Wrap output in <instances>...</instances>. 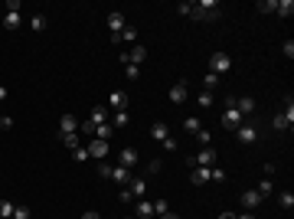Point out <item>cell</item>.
Instances as JSON below:
<instances>
[{
  "label": "cell",
  "instance_id": "cell-12",
  "mask_svg": "<svg viewBox=\"0 0 294 219\" xmlns=\"http://www.w3.org/2000/svg\"><path fill=\"white\" fill-rule=\"evenodd\" d=\"M108 118H111V111L105 108V105H95V108L88 111V121H92V124H105Z\"/></svg>",
  "mask_w": 294,
  "mask_h": 219
},
{
  "label": "cell",
  "instance_id": "cell-14",
  "mask_svg": "<svg viewBox=\"0 0 294 219\" xmlns=\"http://www.w3.org/2000/svg\"><path fill=\"white\" fill-rule=\"evenodd\" d=\"M134 164H137V151H134V147H124V151L118 154V167H128L131 170Z\"/></svg>",
  "mask_w": 294,
  "mask_h": 219
},
{
  "label": "cell",
  "instance_id": "cell-55",
  "mask_svg": "<svg viewBox=\"0 0 294 219\" xmlns=\"http://www.w3.org/2000/svg\"><path fill=\"white\" fill-rule=\"evenodd\" d=\"M134 219H137V216H134Z\"/></svg>",
  "mask_w": 294,
  "mask_h": 219
},
{
  "label": "cell",
  "instance_id": "cell-49",
  "mask_svg": "<svg viewBox=\"0 0 294 219\" xmlns=\"http://www.w3.org/2000/svg\"><path fill=\"white\" fill-rule=\"evenodd\" d=\"M284 56H288V59H294V43H291V40L284 43Z\"/></svg>",
  "mask_w": 294,
  "mask_h": 219
},
{
  "label": "cell",
  "instance_id": "cell-40",
  "mask_svg": "<svg viewBox=\"0 0 294 219\" xmlns=\"http://www.w3.org/2000/svg\"><path fill=\"white\" fill-rule=\"evenodd\" d=\"M196 141L203 144V147H213V144H209V141H213V134H209L206 128H199V134H196Z\"/></svg>",
  "mask_w": 294,
  "mask_h": 219
},
{
  "label": "cell",
  "instance_id": "cell-50",
  "mask_svg": "<svg viewBox=\"0 0 294 219\" xmlns=\"http://www.w3.org/2000/svg\"><path fill=\"white\" fill-rule=\"evenodd\" d=\"M82 219H101V213H95V209H88V213H82Z\"/></svg>",
  "mask_w": 294,
  "mask_h": 219
},
{
  "label": "cell",
  "instance_id": "cell-1",
  "mask_svg": "<svg viewBox=\"0 0 294 219\" xmlns=\"http://www.w3.org/2000/svg\"><path fill=\"white\" fill-rule=\"evenodd\" d=\"M144 197H147V180H144V177H131V183H128V186H121V193H118L121 203H131V199H144Z\"/></svg>",
  "mask_w": 294,
  "mask_h": 219
},
{
  "label": "cell",
  "instance_id": "cell-44",
  "mask_svg": "<svg viewBox=\"0 0 294 219\" xmlns=\"http://www.w3.org/2000/svg\"><path fill=\"white\" fill-rule=\"evenodd\" d=\"M13 219H30V209H26V206H17V209H13Z\"/></svg>",
  "mask_w": 294,
  "mask_h": 219
},
{
  "label": "cell",
  "instance_id": "cell-48",
  "mask_svg": "<svg viewBox=\"0 0 294 219\" xmlns=\"http://www.w3.org/2000/svg\"><path fill=\"white\" fill-rule=\"evenodd\" d=\"M193 13V3H180V17H190Z\"/></svg>",
  "mask_w": 294,
  "mask_h": 219
},
{
  "label": "cell",
  "instance_id": "cell-51",
  "mask_svg": "<svg viewBox=\"0 0 294 219\" xmlns=\"http://www.w3.org/2000/svg\"><path fill=\"white\" fill-rule=\"evenodd\" d=\"M235 219H255V213H252V209H245V213H239Z\"/></svg>",
  "mask_w": 294,
  "mask_h": 219
},
{
  "label": "cell",
  "instance_id": "cell-15",
  "mask_svg": "<svg viewBox=\"0 0 294 219\" xmlns=\"http://www.w3.org/2000/svg\"><path fill=\"white\" fill-rule=\"evenodd\" d=\"M235 111L249 118L252 111H255V99H252V95H242V99H235Z\"/></svg>",
  "mask_w": 294,
  "mask_h": 219
},
{
  "label": "cell",
  "instance_id": "cell-33",
  "mask_svg": "<svg viewBox=\"0 0 294 219\" xmlns=\"http://www.w3.org/2000/svg\"><path fill=\"white\" fill-rule=\"evenodd\" d=\"M209 180H213V183H226L229 177H226V170H219V167H209Z\"/></svg>",
  "mask_w": 294,
  "mask_h": 219
},
{
  "label": "cell",
  "instance_id": "cell-21",
  "mask_svg": "<svg viewBox=\"0 0 294 219\" xmlns=\"http://www.w3.org/2000/svg\"><path fill=\"white\" fill-rule=\"evenodd\" d=\"M144 59H147V49H144V46H131V53H128L131 66H137V62H144Z\"/></svg>",
  "mask_w": 294,
  "mask_h": 219
},
{
  "label": "cell",
  "instance_id": "cell-45",
  "mask_svg": "<svg viewBox=\"0 0 294 219\" xmlns=\"http://www.w3.org/2000/svg\"><path fill=\"white\" fill-rule=\"evenodd\" d=\"M0 128H3V131H10V128H13V118H10V115H0Z\"/></svg>",
  "mask_w": 294,
  "mask_h": 219
},
{
  "label": "cell",
  "instance_id": "cell-7",
  "mask_svg": "<svg viewBox=\"0 0 294 219\" xmlns=\"http://www.w3.org/2000/svg\"><path fill=\"white\" fill-rule=\"evenodd\" d=\"M124 26H128L124 13H121V10H111V13H108V40H115V36H118Z\"/></svg>",
  "mask_w": 294,
  "mask_h": 219
},
{
  "label": "cell",
  "instance_id": "cell-2",
  "mask_svg": "<svg viewBox=\"0 0 294 219\" xmlns=\"http://www.w3.org/2000/svg\"><path fill=\"white\" fill-rule=\"evenodd\" d=\"M190 17H196V20H219V3L216 0H199V3H193Z\"/></svg>",
  "mask_w": 294,
  "mask_h": 219
},
{
  "label": "cell",
  "instance_id": "cell-28",
  "mask_svg": "<svg viewBox=\"0 0 294 219\" xmlns=\"http://www.w3.org/2000/svg\"><path fill=\"white\" fill-rule=\"evenodd\" d=\"M274 13H278V17H291L294 13V0H278V10Z\"/></svg>",
  "mask_w": 294,
  "mask_h": 219
},
{
  "label": "cell",
  "instance_id": "cell-31",
  "mask_svg": "<svg viewBox=\"0 0 294 219\" xmlns=\"http://www.w3.org/2000/svg\"><path fill=\"white\" fill-rule=\"evenodd\" d=\"M30 30H33V33H43V30H46V17H43V13H36V17L30 20Z\"/></svg>",
  "mask_w": 294,
  "mask_h": 219
},
{
  "label": "cell",
  "instance_id": "cell-19",
  "mask_svg": "<svg viewBox=\"0 0 294 219\" xmlns=\"http://www.w3.org/2000/svg\"><path fill=\"white\" fill-rule=\"evenodd\" d=\"M170 101H174V105H183V101H186V79L170 88Z\"/></svg>",
  "mask_w": 294,
  "mask_h": 219
},
{
  "label": "cell",
  "instance_id": "cell-47",
  "mask_svg": "<svg viewBox=\"0 0 294 219\" xmlns=\"http://www.w3.org/2000/svg\"><path fill=\"white\" fill-rule=\"evenodd\" d=\"M261 170H265V177H274V174H278V164H265Z\"/></svg>",
  "mask_w": 294,
  "mask_h": 219
},
{
  "label": "cell",
  "instance_id": "cell-32",
  "mask_svg": "<svg viewBox=\"0 0 294 219\" xmlns=\"http://www.w3.org/2000/svg\"><path fill=\"white\" fill-rule=\"evenodd\" d=\"M13 209L17 206H13L10 199H0V219H13Z\"/></svg>",
  "mask_w": 294,
  "mask_h": 219
},
{
  "label": "cell",
  "instance_id": "cell-22",
  "mask_svg": "<svg viewBox=\"0 0 294 219\" xmlns=\"http://www.w3.org/2000/svg\"><path fill=\"white\" fill-rule=\"evenodd\" d=\"M163 170V160L160 157H154V160H147V167H144V180H147V177H157Z\"/></svg>",
  "mask_w": 294,
  "mask_h": 219
},
{
  "label": "cell",
  "instance_id": "cell-26",
  "mask_svg": "<svg viewBox=\"0 0 294 219\" xmlns=\"http://www.w3.org/2000/svg\"><path fill=\"white\" fill-rule=\"evenodd\" d=\"M59 141H62L65 147H69V151H76V147H82V141H78V131H72V134H62Z\"/></svg>",
  "mask_w": 294,
  "mask_h": 219
},
{
  "label": "cell",
  "instance_id": "cell-3",
  "mask_svg": "<svg viewBox=\"0 0 294 219\" xmlns=\"http://www.w3.org/2000/svg\"><path fill=\"white\" fill-rule=\"evenodd\" d=\"M274 131H291V124H294V101H291V95H288V101H284V111L281 115H274Z\"/></svg>",
  "mask_w": 294,
  "mask_h": 219
},
{
  "label": "cell",
  "instance_id": "cell-34",
  "mask_svg": "<svg viewBox=\"0 0 294 219\" xmlns=\"http://www.w3.org/2000/svg\"><path fill=\"white\" fill-rule=\"evenodd\" d=\"M151 206H154V216H163V213H170V203H167V199H154Z\"/></svg>",
  "mask_w": 294,
  "mask_h": 219
},
{
  "label": "cell",
  "instance_id": "cell-43",
  "mask_svg": "<svg viewBox=\"0 0 294 219\" xmlns=\"http://www.w3.org/2000/svg\"><path fill=\"white\" fill-rule=\"evenodd\" d=\"M98 177H105V180H111V167L105 164V160H101V164H98Z\"/></svg>",
  "mask_w": 294,
  "mask_h": 219
},
{
  "label": "cell",
  "instance_id": "cell-53",
  "mask_svg": "<svg viewBox=\"0 0 294 219\" xmlns=\"http://www.w3.org/2000/svg\"><path fill=\"white\" fill-rule=\"evenodd\" d=\"M219 219H235V213H219Z\"/></svg>",
  "mask_w": 294,
  "mask_h": 219
},
{
  "label": "cell",
  "instance_id": "cell-41",
  "mask_svg": "<svg viewBox=\"0 0 294 219\" xmlns=\"http://www.w3.org/2000/svg\"><path fill=\"white\" fill-rule=\"evenodd\" d=\"M213 105V92H199V108H209Z\"/></svg>",
  "mask_w": 294,
  "mask_h": 219
},
{
  "label": "cell",
  "instance_id": "cell-29",
  "mask_svg": "<svg viewBox=\"0 0 294 219\" xmlns=\"http://www.w3.org/2000/svg\"><path fill=\"white\" fill-rule=\"evenodd\" d=\"M128 124V111H111V128H124Z\"/></svg>",
  "mask_w": 294,
  "mask_h": 219
},
{
  "label": "cell",
  "instance_id": "cell-37",
  "mask_svg": "<svg viewBox=\"0 0 294 219\" xmlns=\"http://www.w3.org/2000/svg\"><path fill=\"white\" fill-rule=\"evenodd\" d=\"M278 203H281V209H291L294 206V193H291V190H284L281 197H278Z\"/></svg>",
  "mask_w": 294,
  "mask_h": 219
},
{
  "label": "cell",
  "instance_id": "cell-5",
  "mask_svg": "<svg viewBox=\"0 0 294 219\" xmlns=\"http://www.w3.org/2000/svg\"><path fill=\"white\" fill-rule=\"evenodd\" d=\"M229 69H232V59L226 53H213L209 56V72H216V76H226Z\"/></svg>",
  "mask_w": 294,
  "mask_h": 219
},
{
  "label": "cell",
  "instance_id": "cell-17",
  "mask_svg": "<svg viewBox=\"0 0 294 219\" xmlns=\"http://www.w3.org/2000/svg\"><path fill=\"white\" fill-rule=\"evenodd\" d=\"M111 180H115L118 186H128L131 183V170L128 167H111Z\"/></svg>",
  "mask_w": 294,
  "mask_h": 219
},
{
  "label": "cell",
  "instance_id": "cell-11",
  "mask_svg": "<svg viewBox=\"0 0 294 219\" xmlns=\"http://www.w3.org/2000/svg\"><path fill=\"white\" fill-rule=\"evenodd\" d=\"M72 131H78V118L76 115H62V118H59V138H62V134H72Z\"/></svg>",
  "mask_w": 294,
  "mask_h": 219
},
{
  "label": "cell",
  "instance_id": "cell-20",
  "mask_svg": "<svg viewBox=\"0 0 294 219\" xmlns=\"http://www.w3.org/2000/svg\"><path fill=\"white\" fill-rule=\"evenodd\" d=\"M20 23H23V17L20 13H3V30H20Z\"/></svg>",
  "mask_w": 294,
  "mask_h": 219
},
{
  "label": "cell",
  "instance_id": "cell-46",
  "mask_svg": "<svg viewBox=\"0 0 294 219\" xmlns=\"http://www.w3.org/2000/svg\"><path fill=\"white\" fill-rule=\"evenodd\" d=\"M163 147H167V151H176V147H180V144H176V138H163Z\"/></svg>",
  "mask_w": 294,
  "mask_h": 219
},
{
  "label": "cell",
  "instance_id": "cell-18",
  "mask_svg": "<svg viewBox=\"0 0 294 219\" xmlns=\"http://www.w3.org/2000/svg\"><path fill=\"white\" fill-rule=\"evenodd\" d=\"M190 183H193V186L209 183V167H193V174H190Z\"/></svg>",
  "mask_w": 294,
  "mask_h": 219
},
{
  "label": "cell",
  "instance_id": "cell-36",
  "mask_svg": "<svg viewBox=\"0 0 294 219\" xmlns=\"http://www.w3.org/2000/svg\"><path fill=\"white\" fill-rule=\"evenodd\" d=\"M95 128H98V124H92V121H82V124H78V134H85V138H95Z\"/></svg>",
  "mask_w": 294,
  "mask_h": 219
},
{
  "label": "cell",
  "instance_id": "cell-39",
  "mask_svg": "<svg viewBox=\"0 0 294 219\" xmlns=\"http://www.w3.org/2000/svg\"><path fill=\"white\" fill-rule=\"evenodd\" d=\"M72 157H76V164H88V160H92L85 147H76V151H72Z\"/></svg>",
  "mask_w": 294,
  "mask_h": 219
},
{
  "label": "cell",
  "instance_id": "cell-8",
  "mask_svg": "<svg viewBox=\"0 0 294 219\" xmlns=\"http://www.w3.org/2000/svg\"><path fill=\"white\" fill-rule=\"evenodd\" d=\"M219 121H222V128H226V131H235L242 121H245V115H239L235 108H226V115H222Z\"/></svg>",
  "mask_w": 294,
  "mask_h": 219
},
{
  "label": "cell",
  "instance_id": "cell-27",
  "mask_svg": "<svg viewBox=\"0 0 294 219\" xmlns=\"http://www.w3.org/2000/svg\"><path fill=\"white\" fill-rule=\"evenodd\" d=\"M154 216V206L147 199H137V219H151Z\"/></svg>",
  "mask_w": 294,
  "mask_h": 219
},
{
  "label": "cell",
  "instance_id": "cell-38",
  "mask_svg": "<svg viewBox=\"0 0 294 219\" xmlns=\"http://www.w3.org/2000/svg\"><path fill=\"white\" fill-rule=\"evenodd\" d=\"M255 190H258L261 197H268V193H272V190H274V183H272V177H265V180H261V183L255 186Z\"/></svg>",
  "mask_w": 294,
  "mask_h": 219
},
{
  "label": "cell",
  "instance_id": "cell-24",
  "mask_svg": "<svg viewBox=\"0 0 294 219\" xmlns=\"http://www.w3.org/2000/svg\"><path fill=\"white\" fill-rule=\"evenodd\" d=\"M151 138H154V141H163V138H170V128H167L163 121H157V124L151 128Z\"/></svg>",
  "mask_w": 294,
  "mask_h": 219
},
{
  "label": "cell",
  "instance_id": "cell-25",
  "mask_svg": "<svg viewBox=\"0 0 294 219\" xmlns=\"http://www.w3.org/2000/svg\"><path fill=\"white\" fill-rule=\"evenodd\" d=\"M199 128H203V121L196 118V115H190V118L183 121V131H186V134H199Z\"/></svg>",
  "mask_w": 294,
  "mask_h": 219
},
{
  "label": "cell",
  "instance_id": "cell-42",
  "mask_svg": "<svg viewBox=\"0 0 294 219\" xmlns=\"http://www.w3.org/2000/svg\"><path fill=\"white\" fill-rule=\"evenodd\" d=\"M124 76H128L131 82H134V79L141 76V69H137V66H131V62H128V66H124Z\"/></svg>",
  "mask_w": 294,
  "mask_h": 219
},
{
  "label": "cell",
  "instance_id": "cell-10",
  "mask_svg": "<svg viewBox=\"0 0 294 219\" xmlns=\"http://www.w3.org/2000/svg\"><path fill=\"white\" fill-rule=\"evenodd\" d=\"M193 160H196V167H216V151H213V147H203Z\"/></svg>",
  "mask_w": 294,
  "mask_h": 219
},
{
  "label": "cell",
  "instance_id": "cell-30",
  "mask_svg": "<svg viewBox=\"0 0 294 219\" xmlns=\"http://www.w3.org/2000/svg\"><path fill=\"white\" fill-rule=\"evenodd\" d=\"M274 10H278V0H261V3H258L261 17H268V13H274Z\"/></svg>",
  "mask_w": 294,
  "mask_h": 219
},
{
  "label": "cell",
  "instance_id": "cell-54",
  "mask_svg": "<svg viewBox=\"0 0 294 219\" xmlns=\"http://www.w3.org/2000/svg\"><path fill=\"white\" fill-rule=\"evenodd\" d=\"M3 99H7V88H3V85H0V101H3Z\"/></svg>",
  "mask_w": 294,
  "mask_h": 219
},
{
  "label": "cell",
  "instance_id": "cell-4",
  "mask_svg": "<svg viewBox=\"0 0 294 219\" xmlns=\"http://www.w3.org/2000/svg\"><path fill=\"white\" fill-rule=\"evenodd\" d=\"M235 141L239 144H255L258 141V124H255V121H242L239 128H235Z\"/></svg>",
  "mask_w": 294,
  "mask_h": 219
},
{
  "label": "cell",
  "instance_id": "cell-9",
  "mask_svg": "<svg viewBox=\"0 0 294 219\" xmlns=\"http://www.w3.org/2000/svg\"><path fill=\"white\" fill-rule=\"evenodd\" d=\"M108 111H128V92H111L108 95Z\"/></svg>",
  "mask_w": 294,
  "mask_h": 219
},
{
  "label": "cell",
  "instance_id": "cell-35",
  "mask_svg": "<svg viewBox=\"0 0 294 219\" xmlns=\"http://www.w3.org/2000/svg\"><path fill=\"white\" fill-rule=\"evenodd\" d=\"M219 82H222V76H216V72H206V79H203L206 92H209V88H219Z\"/></svg>",
  "mask_w": 294,
  "mask_h": 219
},
{
  "label": "cell",
  "instance_id": "cell-13",
  "mask_svg": "<svg viewBox=\"0 0 294 219\" xmlns=\"http://www.w3.org/2000/svg\"><path fill=\"white\" fill-rule=\"evenodd\" d=\"M261 199H265V197H261L258 190H245V193H242V206L255 209V206H261Z\"/></svg>",
  "mask_w": 294,
  "mask_h": 219
},
{
  "label": "cell",
  "instance_id": "cell-52",
  "mask_svg": "<svg viewBox=\"0 0 294 219\" xmlns=\"http://www.w3.org/2000/svg\"><path fill=\"white\" fill-rule=\"evenodd\" d=\"M157 219H180L176 213H163V216H157Z\"/></svg>",
  "mask_w": 294,
  "mask_h": 219
},
{
  "label": "cell",
  "instance_id": "cell-23",
  "mask_svg": "<svg viewBox=\"0 0 294 219\" xmlns=\"http://www.w3.org/2000/svg\"><path fill=\"white\" fill-rule=\"evenodd\" d=\"M95 138H98V141H111V138H115V128L105 121V124H98V128H95Z\"/></svg>",
  "mask_w": 294,
  "mask_h": 219
},
{
  "label": "cell",
  "instance_id": "cell-6",
  "mask_svg": "<svg viewBox=\"0 0 294 219\" xmlns=\"http://www.w3.org/2000/svg\"><path fill=\"white\" fill-rule=\"evenodd\" d=\"M108 147H111L108 141H98V138H92V141L85 144V151H88L92 160H105V157H108Z\"/></svg>",
  "mask_w": 294,
  "mask_h": 219
},
{
  "label": "cell",
  "instance_id": "cell-16",
  "mask_svg": "<svg viewBox=\"0 0 294 219\" xmlns=\"http://www.w3.org/2000/svg\"><path fill=\"white\" fill-rule=\"evenodd\" d=\"M111 43H131V46H134V43H137V30L128 23V26H124V30H121V33L111 40Z\"/></svg>",
  "mask_w": 294,
  "mask_h": 219
}]
</instances>
